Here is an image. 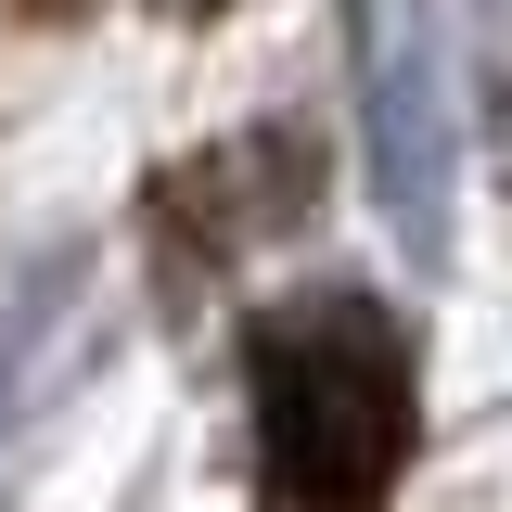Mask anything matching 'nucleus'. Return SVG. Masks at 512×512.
<instances>
[{
    "mask_svg": "<svg viewBox=\"0 0 512 512\" xmlns=\"http://www.w3.org/2000/svg\"><path fill=\"white\" fill-rule=\"evenodd\" d=\"M346 64H359V141L397 244L436 269L448 192H461V64H448L436 0H346Z\"/></svg>",
    "mask_w": 512,
    "mask_h": 512,
    "instance_id": "obj_2",
    "label": "nucleus"
},
{
    "mask_svg": "<svg viewBox=\"0 0 512 512\" xmlns=\"http://www.w3.org/2000/svg\"><path fill=\"white\" fill-rule=\"evenodd\" d=\"M13 13H77V0H13Z\"/></svg>",
    "mask_w": 512,
    "mask_h": 512,
    "instance_id": "obj_4",
    "label": "nucleus"
},
{
    "mask_svg": "<svg viewBox=\"0 0 512 512\" xmlns=\"http://www.w3.org/2000/svg\"><path fill=\"white\" fill-rule=\"evenodd\" d=\"M77 282H90V256H77V244L0 256V436H13V410H26L39 359H52V333H64V308H77Z\"/></svg>",
    "mask_w": 512,
    "mask_h": 512,
    "instance_id": "obj_3",
    "label": "nucleus"
},
{
    "mask_svg": "<svg viewBox=\"0 0 512 512\" xmlns=\"http://www.w3.org/2000/svg\"><path fill=\"white\" fill-rule=\"evenodd\" d=\"M410 461V333L372 295H282L256 320V487L269 512H372Z\"/></svg>",
    "mask_w": 512,
    "mask_h": 512,
    "instance_id": "obj_1",
    "label": "nucleus"
}]
</instances>
